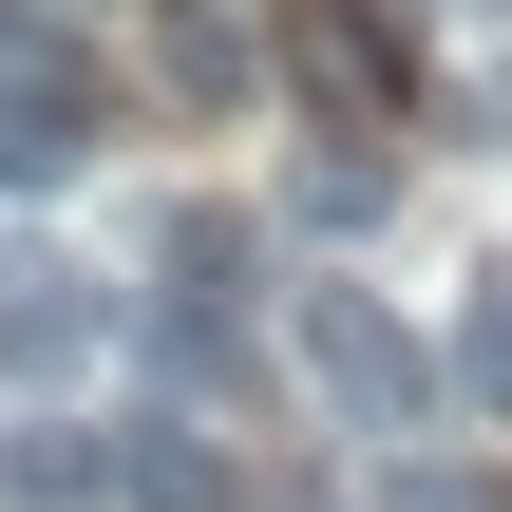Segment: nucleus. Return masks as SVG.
I'll use <instances>...</instances> for the list:
<instances>
[{"label":"nucleus","mask_w":512,"mask_h":512,"mask_svg":"<svg viewBox=\"0 0 512 512\" xmlns=\"http://www.w3.org/2000/svg\"><path fill=\"white\" fill-rule=\"evenodd\" d=\"M0 494L19 512H95L114 494V437H95V418H19V437H0Z\"/></svg>","instance_id":"20e7f679"},{"label":"nucleus","mask_w":512,"mask_h":512,"mask_svg":"<svg viewBox=\"0 0 512 512\" xmlns=\"http://www.w3.org/2000/svg\"><path fill=\"white\" fill-rule=\"evenodd\" d=\"M304 76H323V114H399V76H418V38H399L380 0H304Z\"/></svg>","instance_id":"7ed1b4c3"},{"label":"nucleus","mask_w":512,"mask_h":512,"mask_svg":"<svg viewBox=\"0 0 512 512\" xmlns=\"http://www.w3.org/2000/svg\"><path fill=\"white\" fill-rule=\"evenodd\" d=\"M380 209V152H304V228H361Z\"/></svg>","instance_id":"0eeeda50"},{"label":"nucleus","mask_w":512,"mask_h":512,"mask_svg":"<svg viewBox=\"0 0 512 512\" xmlns=\"http://www.w3.org/2000/svg\"><path fill=\"white\" fill-rule=\"evenodd\" d=\"M380 512H494L475 475H380Z\"/></svg>","instance_id":"6e6552de"},{"label":"nucleus","mask_w":512,"mask_h":512,"mask_svg":"<svg viewBox=\"0 0 512 512\" xmlns=\"http://www.w3.org/2000/svg\"><path fill=\"white\" fill-rule=\"evenodd\" d=\"M76 152H95V95H19L0 76V190H57Z\"/></svg>","instance_id":"39448f33"},{"label":"nucleus","mask_w":512,"mask_h":512,"mask_svg":"<svg viewBox=\"0 0 512 512\" xmlns=\"http://www.w3.org/2000/svg\"><path fill=\"white\" fill-rule=\"evenodd\" d=\"M114 494L133 512H247V456H228L209 418H133V437H114Z\"/></svg>","instance_id":"f03ea898"},{"label":"nucleus","mask_w":512,"mask_h":512,"mask_svg":"<svg viewBox=\"0 0 512 512\" xmlns=\"http://www.w3.org/2000/svg\"><path fill=\"white\" fill-rule=\"evenodd\" d=\"M285 342H304V380H323L361 437H418V418H437V342H418L380 285H304V304H285Z\"/></svg>","instance_id":"f257e3e1"},{"label":"nucleus","mask_w":512,"mask_h":512,"mask_svg":"<svg viewBox=\"0 0 512 512\" xmlns=\"http://www.w3.org/2000/svg\"><path fill=\"white\" fill-rule=\"evenodd\" d=\"M456 380H475V418H512V285H475V342H456Z\"/></svg>","instance_id":"423d86ee"}]
</instances>
